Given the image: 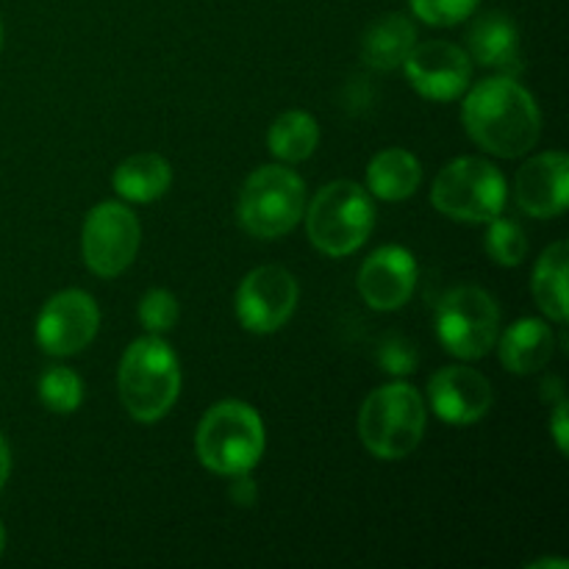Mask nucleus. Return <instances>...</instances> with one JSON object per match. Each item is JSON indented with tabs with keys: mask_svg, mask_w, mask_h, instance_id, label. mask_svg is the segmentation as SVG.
I'll return each instance as SVG.
<instances>
[{
	"mask_svg": "<svg viewBox=\"0 0 569 569\" xmlns=\"http://www.w3.org/2000/svg\"><path fill=\"white\" fill-rule=\"evenodd\" d=\"M306 211V183L281 164L259 167L239 192L237 217L256 239H278L292 231Z\"/></svg>",
	"mask_w": 569,
	"mask_h": 569,
	"instance_id": "nucleus-6",
	"label": "nucleus"
},
{
	"mask_svg": "<svg viewBox=\"0 0 569 569\" xmlns=\"http://www.w3.org/2000/svg\"><path fill=\"white\" fill-rule=\"evenodd\" d=\"M320 142V126L309 111H287L272 122L270 133H267V144L270 153L283 164H298L306 161L317 150Z\"/></svg>",
	"mask_w": 569,
	"mask_h": 569,
	"instance_id": "nucleus-22",
	"label": "nucleus"
},
{
	"mask_svg": "<svg viewBox=\"0 0 569 569\" xmlns=\"http://www.w3.org/2000/svg\"><path fill=\"white\" fill-rule=\"evenodd\" d=\"M400 67L406 70L411 89L437 103L461 98L472 81V61L467 50L442 39L415 44Z\"/></svg>",
	"mask_w": 569,
	"mask_h": 569,
	"instance_id": "nucleus-12",
	"label": "nucleus"
},
{
	"mask_svg": "<svg viewBox=\"0 0 569 569\" xmlns=\"http://www.w3.org/2000/svg\"><path fill=\"white\" fill-rule=\"evenodd\" d=\"M231 498H233V503H239V506H250L256 500V483L250 481L248 472H242V476H233Z\"/></svg>",
	"mask_w": 569,
	"mask_h": 569,
	"instance_id": "nucleus-29",
	"label": "nucleus"
},
{
	"mask_svg": "<svg viewBox=\"0 0 569 569\" xmlns=\"http://www.w3.org/2000/svg\"><path fill=\"white\" fill-rule=\"evenodd\" d=\"M467 48L470 59L478 64L500 70L503 76L515 78L522 70L520 61V33H517L515 20L503 11H487L478 17L467 31Z\"/></svg>",
	"mask_w": 569,
	"mask_h": 569,
	"instance_id": "nucleus-16",
	"label": "nucleus"
},
{
	"mask_svg": "<svg viewBox=\"0 0 569 569\" xmlns=\"http://www.w3.org/2000/svg\"><path fill=\"white\" fill-rule=\"evenodd\" d=\"M3 548H6V528L3 522H0V553H3Z\"/></svg>",
	"mask_w": 569,
	"mask_h": 569,
	"instance_id": "nucleus-32",
	"label": "nucleus"
},
{
	"mask_svg": "<svg viewBox=\"0 0 569 569\" xmlns=\"http://www.w3.org/2000/svg\"><path fill=\"white\" fill-rule=\"evenodd\" d=\"M487 253L492 256L495 264L503 267H517L522 264L528 253V242L522 228L515 220H506V217H495L489 220L487 231Z\"/></svg>",
	"mask_w": 569,
	"mask_h": 569,
	"instance_id": "nucleus-24",
	"label": "nucleus"
},
{
	"mask_svg": "<svg viewBox=\"0 0 569 569\" xmlns=\"http://www.w3.org/2000/svg\"><path fill=\"white\" fill-rule=\"evenodd\" d=\"M376 226V206L365 187L353 181H333L322 187L306 211V231L311 244L331 259L356 253Z\"/></svg>",
	"mask_w": 569,
	"mask_h": 569,
	"instance_id": "nucleus-5",
	"label": "nucleus"
},
{
	"mask_svg": "<svg viewBox=\"0 0 569 569\" xmlns=\"http://www.w3.org/2000/svg\"><path fill=\"white\" fill-rule=\"evenodd\" d=\"M298 298L300 287L292 272L278 264L256 267L237 289V317L250 333H272L287 326Z\"/></svg>",
	"mask_w": 569,
	"mask_h": 569,
	"instance_id": "nucleus-10",
	"label": "nucleus"
},
{
	"mask_svg": "<svg viewBox=\"0 0 569 569\" xmlns=\"http://www.w3.org/2000/svg\"><path fill=\"white\" fill-rule=\"evenodd\" d=\"M426 433V400L409 383H387L370 392L359 411V437L372 456L398 461L415 453Z\"/></svg>",
	"mask_w": 569,
	"mask_h": 569,
	"instance_id": "nucleus-4",
	"label": "nucleus"
},
{
	"mask_svg": "<svg viewBox=\"0 0 569 569\" xmlns=\"http://www.w3.org/2000/svg\"><path fill=\"white\" fill-rule=\"evenodd\" d=\"M556 339L550 331L548 322L533 320H517L515 326H509L500 339V361L509 372L515 376H531L548 367V361L553 359Z\"/></svg>",
	"mask_w": 569,
	"mask_h": 569,
	"instance_id": "nucleus-18",
	"label": "nucleus"
},
{
	"mask_svg": "<svg viewBox=\"0 0 569 569\" xmlns=\"http://www.w3.org/2000/svg\"><path fill=\"white\" fill-rule=\"evenodd\" d=\"M142 228L126 203H100L83 220L81 253L100 278H117L137 259Z\"/></svg>",
	"mask_w": 569,
	"mask_h": 569,
	"instance_id": "nucleus-9",
	"label": "nucleus"
},
{
	"mask_svg": "<svg viewBox=\"0 0 569 569\" xmlns=\"http://www.w3.org/2000/svg\"><path fill=\"white\" fill-rule=\"evenodd\" d=\"M9 472H11V450H9V442L3 439V433H0V489H3L6 481H9Z\"/></svg>",
	"mask_w": 569,
	"mask_h": 569,
	"instance_id": "nucleus-30",
	"label": "nucleus"
},
{
	"mask_svg": "<svg viewBox=\"0 0 569 569\" xmlns=\"http://www.w3.org/2000/svg\"><path fill=\"white\" fill-rule=\"evenodd\" d=\"M548 567L567 569V561H561V559H542V561H537V565H531V569H548Z\"/></svg>",
	"mask_w": 569,
	"mask_h": 569,
	"instance_id": "nucleus-31",
	"label": "nucleus"
},
{
	"mask_svg": "<svg viewBox=\"0 0 569 569\" xmlns=\"http://www.w3.org/2000/svg\"><path fill=\"white\" fill-rule=\"evenodd\" d=\"M417 287V261L400 244L372 250L359 270V292L376 311H395L409 303Z\"/></svg>",
	"mask_w": 569,
	"mask_h": 569,
	"instance_id": "nucleus-14",
	"label": "nucleus"
},
{
	"mask_svg": "<svg viewBox=\"0 0 569 569\" xmlns=\"http://www.w3.org/2000/svg\"><path fill=\"white\" fill-rule=\"evenodd\" d=\"M506 178L498 167L478 156H461L442 167L431 189V203L459 222H489L503 214Z\"/></svg>",
	"mask_w": 569,
	"mask_h": 569,
	"instance_id": "nucleus-7",
	"label": "nucleus"
},
{
	"mask_svg": "<svg viewBox=\"0 0 569 569\" xmlns=\"http://www.w3.org/2000/svg\"><path fill=\"white\" fill-rule=\"evenodd\" d=\"M428 400L448 426H472L492 409V383L472 367H445L428 381Z\"/></svg>",
	"mask_w": 569,
	"mask_h": 569,
	"instance_id": "nucleus-13",
	"label": "nucleus"
},
{
	"mask_svg": "<svg viewBox=\"0 0 569 569\" xmlns=\"http://www.w3.org/2000/svg\"><path fill=\"white\" fill-rule=\"evenodd\" d=\"M100 326V309L92 295L67 289L53 295L37 317V342L50 356H76L94 339Z\"/></svg>",
	"mask_w": 569,
	"mask_h": 569,
	"instance_id": "nucleus-11",
	"label": "nucleus"
},
{
	"mask_svg": "<svg viewBox=\"0 0 569 569\" xmlns=\"http://www.w3.org/2000/svg\"><path fill=\"white\" fill-rule=\"evenodd\" d=\"M481 0H409L411 11L420 17L426 26L450 28L465 22Z\"/></svg>",
	"mask_w": 569,
	"mask_h": 569,
	"instance_id": "nucleus-26",
	"label": "nucleus"
},
{
	"mask_svg": "<svg viewBox=\"0 0 569 569\" xmlns=\"http://www.w3.org/2000/svg\"><path fill=\"white\" fill-rule=\"evenodd\" d=\"M437 333L450 356L461 361L483 359L498 345L500 309L481 287L450 289L437 309Z\"/></svg>",
	"mask_w": 569,
	"mask_h": 569,
	"instance_id": "nucleus-8",
	"label": "nucleus"
},
{
	"mask_svg": "<svg viewBox=\"0 0 569 569\" xmlns=\"http://www.w3.org/2000/svg\"><path fill=\"white\" fill-rule=\"evenodd\" d=\"M378 365H381V370L389 372V376H409L417 367L415 345L406 337H400V333L383 337V342L378 345Z\"/></svg>",
	"mask_w": 569,
	"mask_h": 569,
	"instance_id": "nucleus-27",
	"label": "nucleus"
},
{
	"mask_svg": "<svg viewBox=\"0 0 569 569\" xmlns=\"http://www.w3.org/2000/svg\"><path fill=\"white\" fill-rule=\"evenodd\" d=\"M422 181V167L415 153L403 148H387L367 167V187L387 203L411 198Z\"/></svg>",
	"mask_w": 569,
	"mask_h": 569,
	"instance_id": "nucleus-19",
	"label": "nucleus"
},
{
	"mask_svg": "<svg viewBox=\"0 0 569 569\" xmlns=\"http://www.w3.org/2000/svg\"><path fill=\"white\" fill-rule=\"evenodd\" d=\"M264 422L259 411L242 400H222L211 406L194 437L200 465L226 478L253 470L264 456Z\"/></svg>",
	"mask_w": 569,
	"mask_h": 569,
	"instance_id": "nucleus-3",
	"label": "nucleus"
},
{
	"mask_svg": "<svg viewBox=\"0 0 569 569\" xmlns=\"http://www.w3.org/2000/svg\"><path fill=\"white\" fill-rule=\"evenodd\" d=\"M111 183L128 203H153L170 189L172 167L159 153H137L117 167Z\"/></svg>",
	"mask_w": 569,
	"mask_h": 569,
	"instance_id": "nucleus-20",
	"label": "nucleus"
},
{
	"mask_svg": "<svg viewBox=\"0 0 569 569\" xmlns=\"http://www.w3.org/2000/svg\"><path fill=\"white\" fill-rule=\"evenodd\" d=\"M567 259L569 250L567 242L550 244L542 256H539L537 267H533V298H537L539 309L548 315V320L565 326L567 322Z\"/></svg>",
	"mask_w": 569,
	"mask_h": 569,
	"instance_id": "nucleus-21",
	"label": "nucleus"
},
{
	"mask_svg": "<svg viewBox=\"0 0 569 569\" xmlns=\"http://www.w3.org/2000/svg\"><path fill=\"white\" fill-rule=\"evenodd\" d=\"M117 389L128 415L137 422H159L176 406L181 392V365L170 345L161 337L137 339L122 353Z\"/></svg>",
	"mask_w": 569,
	"mask_h": 569,
	"instance_id": "nucleus-2",
	"label": "nucleus"
},
{
	"mask_svg": "<svg viewBox=\"0 0 569 569\" xmlns=\"http://www.w3.org/2000/svg\"><path fill=\"white\" fill-rule=\"evenodd\" d=\"M517 206L537 220L565 214L569 200V159L561 150L539 153L517 172Z\"/></svg>",
	"mask_w": 569,
	"mask_h": 569,
	"instance_id": "nucleus-15",
	"label": "nucleus"
},
{
	"mask_svg": "<svg viewBox=\"0 0 569 569\" xmlns=\"http://www.w3.org/2000/svg\"><path fill=\"white\" fill-rule=\"evenodd\" d=\"M550 431H553L556 437V445H559L561 453H567L569 450V428H567V400L559 398V406H556L553 417H550Z\"/></svg>",
	"mask_w": 569,
	"mask_h": 569,
	"instance_id": "nucleus-28",
	"label": "nucleus"
},
{
	"mask_svg": "<svg viewBox=\"0 0 569 569\" xmlns=\"http://www.w3.org/2000/svg\"><path fill=\"white\" fill-rule=\"evenodd\" d=\"M39 398L53 415H72L83 400V381L70 367H48L39 378Z\"/></svg>",
	"mask_w": 569,
	"mask_h": 569,
	"instance_id": "nucleus-23",
	"label": "nucleus"
},
{
	"mask_svg": "<svg viewBox=\"0 0 569 569\" xmlns=\"http://www.w3.org/2000/svg\"><path fill=\"white\" fill-rule=\"evenodd\" d=\"M0 48H3V22H0Z\"/></svg>",
	"mask_w": 569,
	"mask_h": 569,
	"instance_id": "nucleus-33",
	"label": "nucleus"
},
{
	"mask_svg": "<svg viewBox=\"0 0 569 569\" xmlns=\"http://www.w3.org/2000/svg\"><path fill=\"white\" fill-rule=\"evenodd\" d=\"M461 120L472 142L500 159L526 156L542 133L537 100L511 76L483 78L476 83L465 98Z\"/></svg>",
	"mask_w": 569,
	"mask_h": 569,
	"instance_id": "nucleus-1",
	"label": "nucleus"
},
{
	"mask_svg": "<svg viewBox=\"0 0 569 569\" xmlns=\"http://www.w3.org/2000/svg\"><path fill=\"white\" fill-rule=\"evenodd\" d=\"M139 322L148 333L161 337V333L172 331L178 322V300L176 295L167 289H150L142 300H139Z\"/></svg>",
	"mask_w": 569,
	"mask_h": 569,
	"instance_id": "nucleus-25",
	"label": "nucleus"
},
{
	"mask_svg": "<svg viewBox=\"0 0 569 569\" xmlns=\"http://www.w3.org/2000/svg\"><path fill=\"white\" fill-rule=\"evenodd\" d=\"M417 44V28L400 11H389L372 20L361 37V59L372 70H398Z\"/></svg>",
	"mask_w": 569,
	"mask_h": 569,
	"instance_id": "nucleus-17",
	"label": "nucleus"
}]
</instances>
